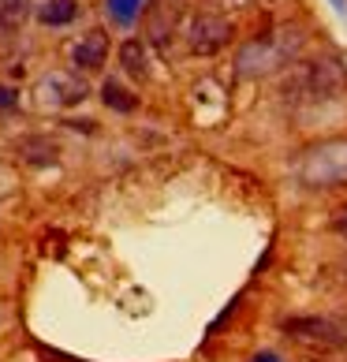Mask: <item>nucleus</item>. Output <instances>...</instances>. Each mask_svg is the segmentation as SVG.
Returning <instances> with one entry per match:
<instances>
[{"mask_svg": "<svg viewBox=\"0 0 347 362\" xmlns=\"http://www.w3.org/2000/svg\"><path fill=\"white\" fill-rule=\"evenodd\" d=\"M101 101L109 105L112 112H124V116L139 109V98H135L127 86H119L116 78H105V83H101Z\"/></svg>", "mask_w": 347, "mask_h": 362, "instance_id": "f8f14e48", "label": "nucleus"}, {"mask_svg": "<svg viewBox=\"0 0 347 362\" xmlns=\"http://www.w3.org/2000/svg\"><path fill=\"white\" fill-rule=\"evenodd\" d=\"M71 64L75 71H98L105 60H109V34L105 30H86L78 42H71Z\"/></svg>", "mask_w": 347, "mask_h": 362, "instance_id": "0eeeda50", "label": "nucleus"}, {"mask_svg": "<svg viewBox=\"0 0 347 362\" xmlns=\"http://www.w3.org/2000/svg\"><path fill=\"white\" fill-rule=\"evenodd\" d=\"M78 16V0H45L37 4V23L42 26H68Z\"/></svg>", "mask_w": 347, "mask_h": 362, "instance_id": "9b49d317", "label": "nucleus"}, {"mask_svg": "<svg viewBox=\"0 0 347 362\" xmlns=\"http://www.w3.org/2000/svg\"><path fill=\"white\" fill-rule=\"evenodd\" d=\"M280 332L306 347V351H317V355H332V351H343L347 347V325L332 317H317V314H291L280 321Z\"/></svg>", "mask_w": 347, "mask_h": 362, "instance_id": "7ed1b4c3", "label": "nucleus"}, {"mask_svg": "<svg viewBox=\"0 0 347 362\" xmlns=\"http://www.w3.org/2000/svg\"><path fill=\"white\" fill-rule=\"evenodd\" d=\"M329 228H332V235H336V239H343V243H347V206H336V209H332Z\"/></svg>", "mask_w": 347, "mask_h": 362, "instance_id": "4468645a", "label": "nucleus"}, {"mask_svg": "<svg viewBox=\"0 0 347 362\" xmlns=\"http://www.w3.org/2000/svg\"><path fill=\"white\" fill-rule=\"evenodd\" d=\"M299 176L306 187H343L347 183V142H325L314 146L302 157Z\"/></svg>", "mask_w": 347, "mask_h": 362, "instance_id": "39448f33", "label": "nucleus"}, {"mask_svg": "<svg viewBox=\"0 0 347 362\" xmlns=\"http://www.w3.org/2000/svg\"><path fill=\"white\" fill-rule=\"evenodd\" d=\"M220 8H228V11H243V8H254L258 0H217Z\"/></svg>", "mask_w": 347, "mask_h": 362, "instance_id": "dca6fc26", "label": "nucleus"}, {"mask_svg": "<svg viewBox=\"0 0 347 362\" xmlns=\"http://www.w3.org/2000/svg\"><path fill=\"white\" fill-rule=\"evenodd\" d=\"M34 0H0V37H11L23 30V23L30 19Z\"/></svg>", "mask_w": 347, "mask_h": 362, "instance_id": "1a4fd4ad", "label": "nucleus"}, {"mask_svg": "<svg viewBox=\"0 0 347 362\" xmlns=\"http://www.w3.org/2000/svg\"><path fill=\"white\" fill-rule=\"evenodd\" d=\"M16 105H19V90H16V86H4V83H0V112L16 109Z\"/></svg>", "mask_w": 347, "mask_h": 362, "instance_id": "2eb2a0df", "label": "nucleus"}, {"mask_svg": "<svg viewBox=\"0 0 347 362\" xmlns=\"http://www.w3.org/2000/svg\"><path fill=\"white\" fill-rule=\"evenodd\" d=\"M146 4H150V0H109V16H112V23H119V26H131Z\"/></svg>", "mask_w": 347, "mask_h": 362, "instance_id": "ddd939ff", "label": "nucleus"}, {"mask_svg": "<svg viewBox=\"0 0 347 362\" xmlns=\"http://www.w3.org/2000/svg\"><path fill=\"white\" fill-rule=\"evenodd\" d=\"M306 42V34L299 26H280L261 37H250V42L235 52V75L239 78H265L280 68H288L291 60L299 57V49Z\"/></svg>", "mask_w": 347, "mask_h": 362, "instance_id": "f257e3e1", "label": "nucleus"}, {"mask_svg": "<svg viewBox=\"0 0 347 362\" xmlns=\"http://www.w3.org/2000/svg\"><path fill=\"white\" fill-rule=\"evenodd\" d=\"M90 98V83L78 71H45L34 86V101L37 109H49V112H64V109H75Z\"/></svg>", "mask_w": 347, "mask_h": 362, "instance_id": "20e7f679", "label": "nucleus"}, {"mask_svg": "<svg viewBox=\"0 0 347 362\" xmlns=\"http://www.w3.org/2000/svg\"><path fill=\"white\" fill-rule=\"evenodd\" d=\"M187 49L198 52V57H213V52H220L224 45L232 42L235 26L232 19L217 16V11H198V16L187 23Z\"/></svg>", "mask_w": 347, "mask_h": 362, "instance_id": "423d86ee", "label": "nucleus"}, {"mask_svg": "<svg viewBox=\"0 0 347 362\" xmlns=\"http://www.w3.org/2000/svg\"><path fill=\"white\" fill-rule=\"evenodd\" d=\"M343 90H347V71L332 57L302 60L284 78V98L291 105H322V101L340 98Z\"/></svg>", "mask_w": 347, "mask_h": 362, "instance_id": "f03ea898", "label": "nucleus"}, {"mask_svg": "<svg viewBox=\"0 0 347 362\" xmlns=\"http://www.w3.org/2000/svg\"><path fill=\"white\" fill-rule=\"evenodd\" d=\"M119 64H124V71L131 78H150V57H146V45L139 42V37H127L124 45H119Z\"/></svg>", "mask_w": 347, "mask_h": 362, "instance_id": "9d476101", "label": "nucleus"}, {"mask_svg": "<svg viewBox=\"0 0 347 362\" xmlns=\"http://www.w3.org/2000/svg\"><path fill=\"white\" fill-rule=\"evenodd\" d=\"M16 153L26 160V165H52L57 153H60V146L52 139H45V135H26V139L16 142Z\"/></svg>", "mask_w": 347, "mask_h": 362, "instance_id": "6e6552de", "label": "nucleus"}, {"mask_svg": "<svg viewBox=\"0 0 347 362\" xmlns=\"http://www.w3.org/2000/svg\"><path fill=\"white\" fill-rule=\"evenodd\" d=\"M332 8H336V16H347V0H329Z\"/></svg>", "mask_w": 347, "mask_h": 362, "instance_id": "a211bd4d", "label": "nucleus"}, {"mask_svg": "<svg viewBox=\"0 0 347 362\" xmlns=\"http://www.w3.org/2000/svg\"><path fill=\"white\" fill-rule=\"evenodd\" d=\"M250 362H284V358H280L276 351H258V355L250 358Z\"/></svg>", "mask_w": 347, "mask_h": 362, "instance_id": "f3484780", "label": "nucleus"}]
</instances>
